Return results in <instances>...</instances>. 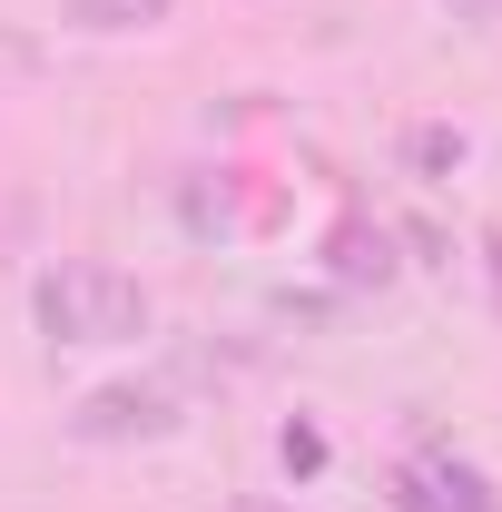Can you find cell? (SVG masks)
Masks as SVG:
<instances>
[{
  "label": "cell",
  "mask_w": 502,
  "mask_h": 512,
  "mask_svg": "<svg viewBox=\"0 0 502 512\" xmlns=\"http://www.w3.org/2000/svg\"><path fill=\"white\" fill-rule=\"evenodd\" d=\"M404 247L424 256V266H453V256H443V227H424V217H414V227H404Z\"/></svg>",
  "instance_id": "obj_9"
},
{
  "label": "cell",
  "mask_w": 502,
  "mask_h": 512,
  "mask_svg": "<svg viewBox=\"0 0 502 512\" xmlns=\"http://www.w3.org/2000/svg\"><path fill=\"white\" fill-rule=\"evenodd\" d=\"M424 483H434V503H443V512H502V503H493V483H483V473H473L453 444H424Z\"/></svg>",
  "instance_id": "obj_4"
},
{
  "label": "cell",
  "mask_w": 502,
  "mask_h": 512,
  "mask_svg": "<svg viewBox=\"0 0 502 512\" xmlns=\"http://www.w3.org/2000/svg\"><path fill=\"white\" fill-rule=\"evenodd\" d=\"M30 306H40L50 345H138L148 335V286L128 266H109V256H60Z\"/></svg>",
  "instance_id": "obj_1"
},
{
  "label": "cell",
  "mask_w": 502,
  "mask_h": 512,
  "mask_svg": "<svg viewBox=\"0 0 502 512\" xmlns=\"http://www.w3.org/2000/svg\"><path fill=\"white\" fill-rule=\"evenodd\" d=\"M325 463V434L315 424H286V473H315Z\"/></svg>",
  "instance_id": "obj_8"
},
{
  "label": "cell",
  "mask_w": 502,
  "mask_h": 512,
  "mask_svg": "<svg viewBox=\"0 0 502 512\" xmlns=\"http://www.w3.org/2000/svg\"><path fill=\"white\" fill-rule=\"evenodd\" d=\"M335 276H345V286H384V276H394V237L365 227V217H345V227H335Z\"/></svg>",
  "instance_id": "obj_5"
},
{
  "label": "cell",
  "mask_w": 502,
  "mask_h": 512,
  "mask_svg": "<svg viewBox=\"0 0 502 512\" xmlns=\"http://www.w3.org/2000/svg\"><path fill=\"white\" fill-rule=\"evenodd\" d=\"M453 20L463 30H502V0H453Z\"/></svg>",
  "instance_id": "obj_10"
},
{
  "label": "cell",
  "mask_w": 502,
  "mask_h": 512,
  "mask_svg": "<svg viewBox=\"0 0 502 512\" xmlns=\"http://www.w3.org/2000/svg\"><path fill=\"white\" fill-rule=\"evenodd\" d=\"M394 512H443L434 483H424V463H404V473H394Z\"/></svg>",
  "instance_id": "obj_7"
},
{
  "label": "cell",
  "mask_w": 502,
  "mask_h": 512,
  "mask_svg": "<svg viewBox=\"0 0 502 512\" xmlns=\"http://www.w3.org/2000/svg\"><path fill=\"white\" fill-rule=\"evenodd\" d=\"M483 276H493V316H502V227H483Z\"/></svg>",
  "instance_id": "obj_11"
},
{
  "label": "cell",
  "mask_w": 502,
  "mask_h": 512,
  "mask_svg": "<svg viewBox=\"0 0 502 512\" xmlns=\"http://www.w3.org/2000/svg\"><path fill=\"white\" fill-rule=\"evenodd\" d=\"M188 414H178V394L168 384H148V375H128V384H99V394H79V414H69V434L79 444H168Z\"/></svg>",
  "instance_id": "obj_2"
},
{
  "label": "cell",
  "mask_w": 502,
  "mask_h": 512,
  "mask_svg": "<svg viewBox=\"0 0 502 512\" xmlns=\"http://www.w3.org/2000/svg\"><path fill=\"white\" fill-rule=\"evenodd\" d=\"M178 0H60L69 30H89V40H119V30H158Z\"/></svg>",
  "instance_id": "obj_3"
},
{
  "label": "cell",
  "mask_w": 502,
  "mask_h": 512,
  "mask_svg": "<svg viewBox=\"0 0 502 512\" xmlns=\"http://www.w3.org/2000/svg\"><path fill=\"white\" fill-rule=\"evenodd\" d=\"M463 158H473V138H463V128H443V119L404 128V168H414V178H453Z\"/></svg>",
  "instance_id": "obj_6"
}]
</instances>
